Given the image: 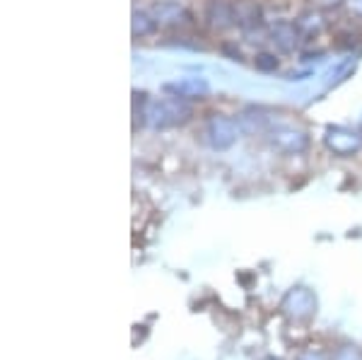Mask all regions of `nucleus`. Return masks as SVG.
I'll return each mask as SVG.
<instances>
[{"mask_svg":"<svg viewBox=\"0 0 362 360\" xmlns=\"http://www.w3.org/2000/svg\"><path fill=\"white\" fill-rule=\"evenodd\" d=\"M268 34H271V42L280 54H293L302 39V29L297 27V22H288V20L273 22Z\"/></svg>","mask_w":362,"mask_h":360,"instance_id":"8","label":"nucleus"},{"mask_svg":"<svg viewBox=\"0 0 362 360\" xmlns=\"http://www.w3.org/2000/svg\"><path fill=\"white\" fill-rule=\"evenodd\" d=\"M150 13H153L157 27L184 29V27L194 25V17H191V13L181 3H177V0H162V3H155Z\"/></svg>","mask_w":362,"mask_h":360,"instance_id":"6","label":"nucleus"},{"mask_svg":"<svg viewBox=\"0 0 362 360\" xmlns=\"http://www.w3.org/2000/svg\"><path fill=\"white\" fill-rule=\"evenodd\" d=\"M235 20L242 29H251L264 25V15H261V8L256 0H235Z\"/></svg>","mask_w":362,"mask_h":360,"instance_id":"10","label":"nucleus"},{"mask_svg":"<svg viewBox=\"0 0 362 360\" xmlns=\"http://www.w3.org/2000/svg\"><path fill=\"white\" fill-rule=\"evenodd\" d=\"M264 360H280V358H276V356H268V358H264Z\"/></svg>","mask_w":362,"mask_h":360,"instance_id":"20","label":"nucleus"},{"mask_svg":"<svg viewBox=\"0 0 362 360\" xmlns=\"http://www.w3.org/2000/svg\"><path fill=\"white\" fill-rule=\"evenodd\" d=\"M268 143L283 155H302L309 148V133L295 126H273L268 131Z\"/></svg>","mask_w":362,"mask_h":360,"instance_id":"5","label":"nucleus"},{"mask_svg":"<svg viewBox=\"0 0 362 360\" xmlns=\"http://www.w3.org/2000/svg\"><path fill=\"white\" fill-rule=\"evenodd\" d=\"M206 20L210 29L215 32H225V29L235 27V3H227V0H210L206 10Z\"/></svg>","mask_w":362,"mask_h":360,"instance_id":"9","label":"nucleus"},{"mask_svg":"<svg viewBox=\"0 0 362 360\" xmlns=\"http://www.w3.org/2000/svg\"><path fill=\"white\" fill-rule=\"evenodd\" d=\"M350 8H353L358 15H362V0H350Z\"/></svg>","mask_w":362,"mask_h":360,"instance_id":"19","label":"nucleus"},{"mask_svg":"<svg viewBox=\"0 0 362 360\" xmlns=\"http://www.w3.org/2000/svg\"><path fill=\"white\" fill-rule=\"evenodd\" d=\"M353 66H355V61L353 58H348V61H343V63H338V66L334 68V71L329 73V80H326V87H334L338 83H343L346 80V75L353 71Z\"/></svg>","mask_w":362,"mask_h":360,"instance_id":"14","label":"nucleus"},{"mask_svg":"<svg viewBox=\"0 0 362 360\" xmlns=\"http://www.w3.org/2000/svg\"><path fill=\"white\" fill-rule=\"evenodd\" d=\"M297 360H326V356L321 351H314V348H309V351H302Z\"/></svg>","mask_w":362,"mask_h":360,"instance_id":"17","label":"nucleus"},{"mask_svg":"<svg viewBox=\"0 0 362 360\" xmlns=\"http://www.w3.org/2000/svg\"><path fill=\"white\" fill-rule=\"evenodd\" d=\"M239 131L247 133V136H256V133L268 129V119L261 112H242L237 116Z\"/></svg>","mask_w":362,"mask_h":360,"instance_id":"11","label":"nucleus"},{"mask_svg":"<svg viewBox=\"0 0 362 360\" xmlns=\"http://www.w3.org/2000/svg\"><path fill=\"white\" fill-rule=\"evenodd\" d=\"M206 141L213 150H230L232 145L237 143L239 138V124L237 119H230V116H223V114H215L208 119L206 124Z\"/></svg>","mask_w":362,"mask_h":360,"instance_id":"3","label":"nucleus"},{"mask_svg":"<svg viewBox=\"0 0 362 360\" xmlns=\"http://www.w3.org/2000/svg\"><path fill=\"white\" fill-rule=\"evenodd\" d=\"M194 109L186 100H179V97H153V100L145 102L143 112V124L153 131H167L174 129V126H181L191 119Z\"/></svg>","mask_w":362,"mask_h":360,"instance_id":"1","label":"nucleus"},{"mask_svg":"<svg viewBox=\"0 0 362 360\" xmlns=\"http://www.w3.org/2000/svg\"><path fill=\"white\" fill-rule=\"evenodd\" d=\"M317 8H321V10H331V8H338V5L343 3V0H312Z\"/></svg>","mask_w":362,"mask_h":360,"instance_id":"18","label":"nucleus"},{"mask_svg":"<svg viewBox=\"0 0 362 360\" xmlns=\"http://www.w3.org/2000/svg\"><path fill=\"white\" fill-rule=\"evenodd\" d=\"M131 29H133V37H150V34L157 29V22L153 13H145V10H136L131 20Z\"/></svg>","mask_w":362,"mask_h":360,"instance_id":"12","label":"nucleus"},{"mask_svg":"<svg viewBox=\"0 0 362 360\" xmlns=\"http://www.w3.org/2000/svg\"><path fill=\"white\" fill-rule=\"evenodd\" d=\"M334 360H362V348H358V346H341L334 353Z\"/></svg>","mask_w":362,"mask_h":360,"instance_id":"16","label":"nucleus"},{"mask_svg":"<svg viewBox=\"0 0 362 360\" xmlns=\"http://www.w3.org/2000/svg\"><path fill=\"white\" fill-rule=\"evenodd\" d=\"M360 129H362V116H360Z\"/></svg>","mask_w":362,"mask_h":360,"instance_id":"21","label":"nucleus"},{"mask_svg":"<svg viewBox=\"0 0 362 360\" xmlns=\"http://www.w3.org/2000/svg\"><path fill=\"white\" fill-rule=\"evenodd\" d=\"M165 92L172 97H179V100H203V97L210 95V83L201 75H186V78H177L172 83L165 85Z\"/></svg>","mask_w":362,"mask_h":360,"instance_id":"7","label":"nucleus"},{"mask_svg":"<svg viewBox=\"0 0 362 360\" xmlns=\"http://www.w3.org/2000/svg\"><path fill=\"white\" fill-rule=\"evenodd\" d=\"M254 66H256V71H261V73H276L278 58L273 54H259V56H256V61H254Z\"/></svg>","mask_w":362,"mask_h":360,"instance_id":"15","label":"nucleus"},{"mask_svg":"<svg viewBox=\"0 0 362 360\" xmlns=\"http://www.w3.org/2000/svg\"><path fill=\"white\" fill-rule=\"evenodd\" d=\"M324 145L336 158H353L362 150V133L346 126H329L324 131Z\"/></svg>","mask_w":362,"mask_h":360,"instance_id":"4","label":"nucleus"},{"mask_svg":"<svg viewBox=\"0 0 362 360\" xmlns=\"http://www.w3.org/2000/svg\"><path fill=\"white\" fill-rule=\"evenodd\" d=\"M297 27L302 29V34H317L321 32V27H324V22H321V15L319 13H307L302 15L300 20H297Z\"/></svg>","mask_w":362,"mask_h":360,"instance_id":"13","label":"nucleus"},{"mask_svg":"<svg viewBox=\"0 0 362 360\" xmlns=\"http://www.w3.org/2000/svg\"><path fill=\"white\" fill-rule=\"evenodd\" d=\"M317 295L305 286H295L280 300V312L293 322H309L317 315Z\"/></svg>","mask_w":362,"mask_h":360,"instance_id":"2","label":"nucleus"}]
</instances>
